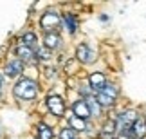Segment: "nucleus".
I'll list each match as a JSON object with an SVG mask.
<instances>
[{
	"label": "nucleus",
	"mask_w": 146,
	"mask_h": 139,
	"mask_svg": "<svg viewBox=\"0 0 146 139\" xmlns=\"http://www.w3.org/2000/svg\"><path fill=\"white\" fill-rule=\"evenodd\" d=\"M63 22H65V29L69 31L70 35H74V33H76V29H78V22H76V16L69 13V15H65Z\"/></svg>",
	"instance_id": "obj_14"
},
{
	"label": "nucleus",
	"mask_w": 146,
	"mask_h": 139,
	"mask_svg": "<svg viewBox=\"0 0 146 139\" xmlns=\"http://www.w3.org/2000/svg\"><path fill=\"white\" fill-rule=\"evenodd\" d=\"M36 136H38V139H52L54 137V132H52V128H50L49 125L40 123V125L36 126Z\"/></svg>",
	"instance_id": "obj_12"
},
{
	"label": "nucleus",
	"mask_w": 146,
	"mask_h": 139,
	"mask_svg": "<svg viewBox=\"0 0 146 139\" xmlns=\"http://www.w3.org/2000/svg\"><path fill=\"white\" fill-rule=\"evenodd\" d=\"M76 58L80 60L81 63H92L94 60H96V53H94L87 43H81L76 51Z\"/></svg>",
	"instance_id": "obj_5"
},
{
	"label": "nucleus",
	"mask_w": 146,
	"mask_h": 139,
	"mask_svg": "<svg viewBox=\"0 0 146 139\" xmlns=\"http://www.w3.org/2000/svg\"><path fill=\"white\" fill-rule=\"evenodd\" d=\"M60 139H74V130L70 128H63L60 134Z\"/></svg>",
	"instance_id": "obj_18"
},
{
	"label": "nucleus",
	"mask_w": 146,
	"mask_h": 139,
	"mask_svg": "<svg viewBox=\"0 0 146 139\" xmlns=\"http://www.w3.org/2000/svg\"><path fill=\"white\" fill-rule=\"evenodd\" d=\"M105 83H106V76L103 72H92V74L88 76V85H90L94 90H99Z\"/></svg>",
	"instance_id": "obj_9"
},
{
	"label": "nucleus",
	"mask_w": 146,
	"mask_h": 139,
	"mask_svg": "<svg viewBox=\"0 0 146 139\" xmlns=\"http://www.w3.org/2000/svg\"><path fill=\"white\" fill-rule=\"evenodd\" d=\"M114 128H115L114 123H106V125H105V132H106V134H112V132H114Z\"/></svg>",
	"instance_id": "obj_20"
},
{
	"label": "nucleus",
	"mask_w": 146,
	"mask_h": 139,
	"mask_svg": "<svg viewBox=\"0 0 146 139\" xmlns=\"http://www.w3.org/2000/svg\"><path fill=\"white\" fill-rule=\"evenodd\" d=\"M13 92L18 99H35L38 96V83L29 78H22L13 87Z\"/></svg>",
	"instance_id": "obj_1"
},
{
	"label": "nucleus",
	"mask_w": 146,
	"mask_h": 139,
	"mask_svg": "<svg viewBox=\"0 0 146 139\" xmlns=\"http://www.w3.org/2000/svg\"><path fill=\"white\" fill-rule=\"evenodd\" d=\"M69 125H70V130H80V132H83L87 128V123L83 119H80V118H76V116H70V119H69Z\"/></svg>",
	"instance_id": "obj_16"
},
{
	"label": "nucleus",
	"mask_w": 146,
	"mask_h": 139,
	"mask_svg": "<svg viewBox=\"0 0 146 139\" xmlns=\"http://www.w3.org/2000/svg\"><path fill=\"white\" fill-rule=\"evenodd\" d=\"M2 85H4V78H2V74H0V92H2Z\"/></svg>",
	"instance_id": "obj_21"
},
{
	"label": "nucleus",
	"mask_w": 146,
	"mask_h": 139,
	"mask_svg": "<svg viewBox=\"0 0 146 139\" xmlns=\"http://www.w3.org/2000/svg\"><path fill=\"white\" fill-rule=\"evenodd\" d=\"M40 25H42V29H45L47 33H50L52 29H56V27L60 25V15L56 13V11H47L45 15H42Z\"/></svg>",
	"instance_id": "obj_3"
},
{
	"label": "nucleus",
	"mask_w": 146,
	"mask_h": 139,
	"mask_svg": "<svg viewBox=\"0 0 146 139\" xmlns=\"http://www.w3.org/2000/svg\"><path fill=\"white\" fill-rule=\"evenodd\" d=\"M117 94H119V90H117L115 85L105 83L99 90H96V101L99 103V107H110V105H114Z\"/></svg>",
	"instance_id": "obj_2"
},
{
	"label": "nucleus",
	"mask_w": 146,
	"mask_h": 139,
	"mask_svg": "<svg viewBox=\"0 0 146 139\" xmlns=\"http://www.w3.org/2000/svg\"><path fill=\"white\" fill-rule=\"evenodd\" d=\"M36 42H38V38H36L35 33H25L22 36V45H25V47H33Z\"/></svg>",
	"instance_id": "obj_17"
},
{
	"label": "nucleus",
	"mask_w": 146,
	"mask_h": 139,
	"mask_svg": "<svg viewBox=\"0 0 146 139\" xmlns=\"http://www.w3.org/2000/svg\"><path fill=\"white\" fill-rule=\"evenodd\" d=\"M24 70V62H20L18 58L16 60H11V62H7V65H5V76H9V78H16V76H20V72Z\"/></svg>",
	"instance_id": "obj_7"
},
{
	"label": "nucleus",
	"mask_w": 146,
	"mask_h": 139,
	"mask_svg": "<svg viewBox=\"0 0 146 139\" xmlns=\"http://www.w3.org/2000/svg\"><path fill=\"white\" fill-rule=\"evenodd\" d=\"M47 108L52 112V116L61 118L65 114V101L60 96H49L47 98Z\"/></svg>",
	"instance_id": "obj_4"
},
{
	"label": "nucleus",
	"mask_w": 146,
	"mask_h": 139,
	"mask_svg": "<svg viewBox=\"0 0 146 139\" xmlns=\"http://www.w3.org/2000/svg\"><path fill=\"white\" fill-rule=\"evenodd\" d=\"M85 103H87L88 110H90V116H99V112H101V107H99V103L96 101V98L88 96V98L85 99Z\"/></svg>",
	"instance_id": "obj_15"
},
{
	"label": "nucleus",
	"mask_w": 146,
	"mask_h": 139,
	"mask_svg": "<svg viewBox=\"0 0 146 139\" xmlns=\"http://www.w3.org/2000/svg\"><path fill=\"white\" fill-rule=\"evenodd\" d=\"M35 54H36L40 60H49V51H47V49H38Z\"/></svg>",
	"instance_id": "obj_19"
},
{
	"label": "nucleus",
	"mask_w": 146,
	"mask_h": 139,
	"mask_svg": "<svg viewBox=\"0 0 146 139\" xmlns=\"http://www.w3.org/2000/svg\"><path fill=\"white\" fill-rule=\"evenodd\" d=\"M137 119V116L133 110H126L119 116V126H132V123Z\"/></svg>",
	"instance_id": "obj_13"
},
{
	"label": "nucleus",
	"mask_w": 146,
	"mask_h": 139,
	"mask_svg": "<svg viewBox=\"0 0 146 139\" xmlns=\"http://www.w3.org/2000/svg\"><path fill=\"white\" fill-rule=\"evenodd\" d=\"M16 56H18L20 62H27V60H31L33 56H35V51H33V47L18 45L16 47Z\"/></svg>",
	"instance_id": "obj_11"
},
{
	"label": "nucleus",
	"mask_w": 146,
	"mask_h": 139,
	"mask_svg": "<svg viewBox=\"0 0 146 139\" xmlns=\"http://www.w3.org/2000/svg\"><path fill=\"white\" fill-rule=\"evenodd\" d=\"M43 42H45V47L47 51H50V49H58L61 45V38L58 33H45V38H43Z\"/></svg>",
	"instance_id": "obj_10"
},
{
	"label": "nucleus",
	"mask_w": 146,
	"mask_h": 139,
	"mask_svg": "<svg viewBox=\"0 0 146 139\" xmlns=\"http://www.w3.org/2000/svg\"><path fill=\"white\" fill-rule=\"evenodd\" d=\"M72 112H74L76 118H80V119H83V121L90 118V110H88L85 99H78V101L72 103Z\"/></svg>",
	"instance_id": "obj_6"
},
{
	"label": "nucleus",
	"mask_w": 146,
	"mask_h": 139,
	"mask_svg": "<svg viewBox=\"0 0 146 139\" xmlns=\"http://www.w3.org/2000/svg\"><path fill=\"white\" fill-rule=\"evenodd\" d=\"M130 132H132V136H133V137H137V139H143V137L146 136V119H143V118H137V119L132 123V126H130Z\"/></svg>",
	"instance_id": "obj_8"
}]
</instances>
